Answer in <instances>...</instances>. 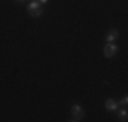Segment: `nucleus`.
Instances as JSON below:
<instances>
[{"label": "nucleus", "instance_id": "nucleus-1", "mask_svg": "<svg viewBox=\"0 0 128 122\" xmlns=\"http://www.w3.org/2000/svg\"><path fill=\"white\" fill-rule=\"evenodd\" d=\"M118 45L115 43H107L102 48V53H104V57L105 58H114L115 55L118 54Z\"/></svg>", "mask_w": 128, "mask_h": 122}, {"label": "nucleus", "instance_id": "nucleus-2", "mask_svg": "<svg viewBox=\"0 0 128 122\" xmlns=\"http://www.w3.org/2000/svg\"><path fill=\"white\" fill-rule=\"evenodd\" d=\"M84 115H86V111H84V108H82L81 105L74 104L71 107V117H73L71 121H80V119L84 118Z\"/></svg>", "mask_w": 128, "mask_h": 122}, {"label": "nucleus", "instance_id": "nucleus-3", "mask_svg": "<svg viewBox=\"0 0 128 122\" xmlns=\"http://www.w3.org/2000/svg\"><path fill=\"white\" fill-rule=\"evenodd\" d=\"M104 105H105V109H107L108 112H117V109L120 108L118 101H115L114 98H108V100L104 102Z\"/></svg>", "mask_w": 128, "mask_h": 122}, {"label": "nucleus", "instance_id": "nucleus-4", "mask_svg": "<svg viewBox=\"0 0 128 122\" xmlns=\"http://www.w3.org/2000/svg\"><path fill=\"white\" fill-rule=\"evenodd\" d=\"M118 37H120L118 30L111 28L110 31H107V34H105V41H107V43H115V41L118 40Z\"/></svg>", "mask_w": 128, "mask_h": 122}, {"label": "nucleus", "instance_id": "nucleus-5", "mask_svg": "<svg viewBox=\"0 0 128 122\" xmlns=\"http://www.w3.org/2000/svg\"><path fill=\"white\" fill-rule=\"evenodd\" d=\"M41 9V3L38 1V0H30V3L27 4V10L32 13V11H34V10H38Z\"/></svg>", "mask_w": 128, "mask_h": 122}, {"label": "nucleus", "instance_id": "nucleus-6", "mask_svg": "<svg viewBox=\"0 0 128 122\" xmlns=\"http://www.w3.org/2000/svg\"><path fill=\"white\" fill-rule=\"evenodd\" d=\"M117 111H118V118H120V119H121V121H127V119H128V111H127V108L122 107L121 109L118 108Z\"/></svg>", "mask_w": 128, "mask_h": 122}, {"label": "nucleus", "instance_id": "nucleus-7", "mask_svg": "<svg viewBox=\"0 0 128 122\" xmlns=\"http://www.w3.org/2000/svg\"><path fill=\"white\" fill-rule=\"evenodd\" d=\"M127 104H128V97L127 95H124L122 98L118 101V105L120 107H127Z\"/></svg>", "mask_w": 128, "mask_h": 122}, {"label": "nucleus", "instance_id": "nucleus-8", "mask_svg": "<svg viewBox=\"0 0 128 122\" xmlns=\"http://www.w3.org/2000/svg\"><path fill=\"white\" fill-rule=\"evenodd\" d=\"M41 14H43V7H41V9H38V10L32 11V13H30V16H32V17H40Z\"/></svg>", "mask_w": 128, "mask_h": 122}, {"label": "nucleus", "instance_id": "nucleus-9", "mask_svg": "<svg viewBox=\"0 0 128 122\" xmlns=\"http://www.w3.org/2000/svg\"><path fill=\"white\" fill-rule=\"evenodd\" d=\"M38 1H40L41 4H46V3H47V1H48V0H38Z\"/></svg>", "mask_w": 128, "mask_h": 122}, {"label": "nucleus", "instance_id": "nucleus-10", "mask_svg": "<svg viewBox=\"0 0 128 122\" xmlns=\"http://www.w3.org/2000/svg\"><path fill=\"white\" fill-rule=\"evenodd\" d=\"M18 1H23V0H18Z\"/></svg>", "mask_w": 128, "mask_h": 122}]
</instances>
